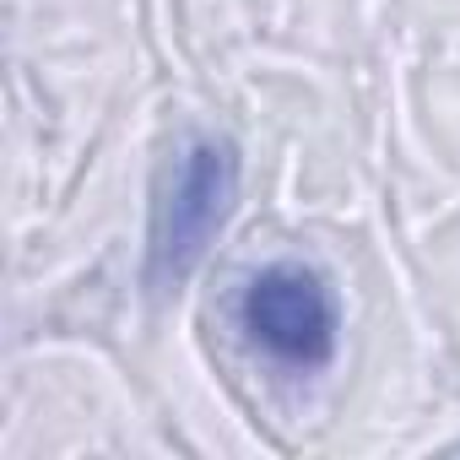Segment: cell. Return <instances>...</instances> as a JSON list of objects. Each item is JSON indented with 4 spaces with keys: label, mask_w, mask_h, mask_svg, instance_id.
Masks as SVG:
<instances>
[{
    "label": "cell",
    "mask_w": 460,
    "mask_h": 460,
    "mask_svg": "<svg viewBox=\"0 0 460 460\" xmlns=\"http://www.w3.org/2000/svg\"><path fill=\"white\" fill-rule=\"evenodd\" d=\"M239 173L244 163L227 136H190L179 146L152 200V234H146L152 282H184L200 266V255L239 206Z\"/></svg>",
    "instance_id": "1"
},
{
    "label": "cell",
    "mask_w": 460,
    "mask_h": 460,
    "mask_svg": "<svg viewBox=\"0 0 460 460\" xmlns=\"http://www.w3.org/2000/svg\"><path fill=\"white\" fill-rule=\"evenodd\" d=\"M244 336L282 368H325L341 336V309L331 282L314 266L277 261L261 277H250L239 298Z\"/></svg>",
    "instance_id": "2"
}]
</instances>
